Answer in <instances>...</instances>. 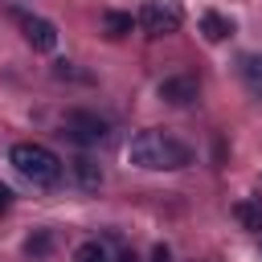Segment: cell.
<instances>
[{
	"label": "cell",
	"mask_w": 262,
	"mask_h": 262,
	"mask_svg": "<svg viewBox=\"0 0 262 262\" xmlns=\"http://www.w3.org/2000/svg\"><path fill=\"white\" fill-rule=\"evenodd\" d=\"M139 25L147 37H168L184 25V8H180V0H147L139 8Z\"/></svg>",
	"instance_id": "4"
},
{
	"label": "cell",
	"mask_w": 262,
	"mask_h": 262,
	"mask_svg": "<svg viewBox=\"0 0 262 262\" xmlns=\"http://www.w3.org/2000/svg\"><path fill=\"white\" fill-rule=\"evenodd\" d=\"M61 135L78 147H98L106 135H111V123L98 115V111H86V106H74L61 115Z\"/></svg>",
	"instance_id": "3"
},
{
	"label": "cell",
	"mask_w": 262,
	"mask_h": 262,
	"mask_svg": "<svg viewBox=\"0 0 262 262\" xmlns=\"http://www.w3.org/2000/svg\"><path fill=\"white\" fill-rule=\"evenodd\" d=\"M102 25H106L111 37H127L131 25H135V16H131V12H102Z\"/></svg>",
	"instance_id": "11"
},
{
	"label": "cell",
	"mask_w": 262,
	"mask_h": 262,
	"mask_svg": "<svg viewBox=\"0 0 262 262\" xmlns=\"http://www.w3.org/2000/svg\"><path fill=\"white\" fill-rule=\"evenodd\" d=\"M8 164H12L33 188H53V184H61V172H66L61 160H57V151H49L45 143H33V139L12 143Z\"/></svg>",
	"instance_id": "2"
},
{
	"label": "cell",
	"mask_w": 262,
	"mask_h": 262,
	"mask_svg": "<svg viewBox=\"0 0 262 262\" xmlns=\"http://www.w3.org/2000/svg\"><path fill=\"white\" fill-rule=\"evenodd\" d=\"M25 250H29V254H45V250H49V233H41V237H29V242H25Z\"/></svg>",
	"instance_id": "13"
},
{
	"label": "cell",
	"mask_w": 262,
	"mask_h": 262,
	"mask_svg": "<svg viewBox=\"0 0 262 262\" xmlns=\"http://www.w3.org/2000/svg\"><path fill=\"white\" fill-rule=\"evenodd\" d=\"M233 217L242 221V229H250V233H262V201H258V196H246V201H237V205H233Z\"/></svg>",
	"instance_id": "9"
},
{
	"label": "cell",
	"mask_w": 262,
	"mask_h": 262,
	"mask_svg": "<svg viewBox=\"0 0 262 262\" xmlns=\"http://www.w3.org/2000/svg\"><path fill=\"white\" fill-rule=\"evenodd\" d=\"M70 172H74V180H78V188H86V192H94V188L102 184V168H98L94 160H86V156H78V160H70Z\"/></svg>",
	"instance_id": "7"
},
{
	"label": "cell",
	"mask_w": 262,
	"mask_h": 262,
	"mask_svg": "<svg viewBox=\"0 0 262 262\" xmlns=\"http://www.w3.org/2000/svg\"><path fill=\"white\" fill-rule=\"evenodd\" d=\"M16 25H20V33H25V41H29L33 49H41V53L57 49V29H53V20H45V16H37V12H16Z\"/></svg>",
	"instance_id": "5"
},
{
	"label": "cell",
	"mask_w": 262,
	"mask_h": 262,
	"mask_svg": "<svg viewBox=\"0 0 262 262\" xmlns=\"http://www.w3.org/2000/svg\"><path fill=\"white\" fill-rule=\"evenodd\" d=\"M127 156L135 168H147V172H176L192 164V147L172 131H139L127 143Z\"/></svg>",
	"instance_id": "1"
},
{
	"label": "cell",
	"mask_w": 262,
	"mask_h": 262,
	"mask_svg": "<svg viewBox=\"0 0 262 262\" xmlns=\"http://www.w3.org/2000/svg\"><path fill=\"white\" fill-rule=\"evenodd\" d=\"M201 33H205V41H225L233 33V20L221 16V12H205L201 16Z\"/></svg>",
	"instance_id": "10"
},
{
	"label": "cell",
	"mask_w": 262,
	"mask_h": 262,
	"mask_svg": "<svg viewBox=\"0 0 262 262\" xmlns=\"http://www.w3.org/2000/svg\"><path fill=\"white\" fill-rule=\"evenodd\" d=\"M8 209H12V188L0 184V213H8Z\"/></svg>",
	"instance_id": "14"
},
{
	"label": "cell",
	"mask_w": 262,
	"mask_h": 262,
	"mask_svg": "<svg viewBox=\"0 0 262 262\" xmlns=\"http://www.w3.org/2000/svg\"><path fill=\"white\" fill-rule=\"evenodd\" d=\"M237 78L250 94H262V53H246L237 61Z\"/></svg>",
	"instance_id": "8"
},
{
	"label": "cell",
	"mask_w": 262,
	"mask_h": 262,
	"mask_svg": "<svg viewBox=\"0 0 262 262\" xmlns=\"http://www.w3.org/2000/svg\"><path fill=\"white\" fill-rule=\"evenodd\" d=\"M196 78L192 74H172V78H164L160 82V98L164 102H172V106H188L192 98H196Z\"/></svg>",
	"instance_id": "6"
},
{
	"label": "cell",
	"mask_w": 262,
	"mask_h": 262,
	"mask_svg": "<svg viewBox=\"0 0 262 262\" xmlns=\"http://www.w3.org/2000/svg\"><path fill=\"white\" fill-rule=\"evenodd\" d=\"M156 262H168V246H156V254H151Z\"/></svg>",
	"instance_id": "15"
},
{
	"label": "cell",
	"mask_w": 262,
	"mask_h": 262,
	"mask_svg": "<svg viewBox=\"0 0 262 262\" xmlns=\"http://www.w3.org/2000/svg\"><path fill=\"white\" fill-rule=\"evenodd\" d=\"M74 262H111V254H106V246L102 242H82L78 250H74Z\"/></svg>",
	"instance_id": "12"
}]
</instances>
